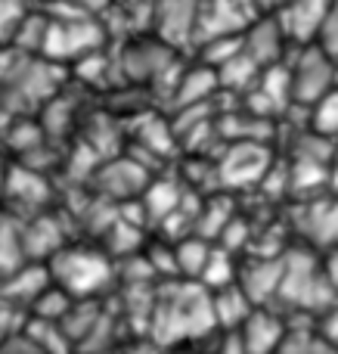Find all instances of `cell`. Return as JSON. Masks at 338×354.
I'll return each instance as SVG.
<instances>
[{
	"label": "cell",
	"mask_w": 338,
	"mask_h": 354,
	"mask_svg": "<svg viewBox=\"0 0 338 354\" xmlns=\"http://www.w3.org/2000/svg\"><path fill=\"white\" fill-rule=\"evenodd\" d=\"M152 22L168 47H180L199 31V0H155Z\"/></svg>",
	"instance_id": "5"
},
{
	"label": "cell",
	"mask_w": 338,
	"mask_h": 354,
	"mask_svg": "<svg viewBox=\"0 0 338 354\" xmlns=\"http://www.w3.org/2000/svg\"><path fill=\"white\" fill-rule=\"evenodd\" d=\"M267 3H270V6H279V3H283V0H267Z\"/></svg>",
	"instance_id": "16"
},
{
	"label": "cell",
	"mask_w": 338,
	"mask_h": 354,
	"mask_svg": "<svg viewBox=\"0 0 338 354\" xmlns=\"http://www.w3.org/2000/svg\"><path fill=\"white\" fill-rule=\"evenodd\" d=\"M286 333H289V326H286L273 311H267V308L258 305L246 317V324L236 330V336H239L242 348L248 354H279Z\"/></svg>",
	"instance_id": "6"
},
{
	"label": "cell",
	"mask_w": 338,
	"mask_h": 354,
	"mask_svg": "<svg viewBox=\"0 0 338 354\" xmlns=\"http://www.w3.org/2000/svg\"><path fill=\"white\" fill-rule=\"evenodd\" d=\"M308 118H310L314 134L326 137V140L338 137V87H335V91H329L326 97H320L314 106H310Z\"/></svg>",
	"instance_id": "12"
},
{
	"label": "cell",
	"mask_w": 338,
	"mask_h": 354,
	"mask_svg": "<svg viewBox=\"0 0 338 354\" xmlns=\"http://www.w3.org/2000/svg\"><path fill=\"white\" fill-rule=\"evenodd\" d=\"M314 44H320V47L338 62V0H332L329 16H326V22H323V28H320V35H317Z\"/></svg>",
	"instance_id": "13"
},
{
	"label": "cell",
	"mask_w": 338,
	"mask_h": 354,
	"mask_svg": "<svg viewBox=\"0 0 338 354\" xmlns=\"http://www.w3.org/2000/svg\"><path fill=\"white\" fill-rule=\"evenodd\" d=\"M215 87H217V72L211 66H199V68H190V72L180 75L174 93H177L180 106H199Z\"/></svg>",
	"instance_id": "10"
},
{
	"label": "cell",
	"mask_w": 338,
	"mask_h": 354,
	"mask_svg": "<svg viewBox=\"0 0 338 354\" xmlns=\"http://www.w3.org/2000/svg\"><path fill=\"white\" fill-rule=\"evenodd\" d=\"M267 171V153L261 149V143L242 140L227 153V159L221 162V177H227L230 183H248L261 180Z\"/></svg>",
	"instance_id": "7"
},
{
	"label": "cell",
	"mask_w": 338,
	"mask_h": 354,
	"mask_svg": "<svg viewBox=\"0 0 338 354\" xmlns=\"http://www.w3.org/2000/svg\"><path fill=\"white\" fill-rule=\"evenodd\" d=\"M99 28L90 22V19H62V22H50L47 25V37H43V50L47 56H56V59H66V56H90L97 50L99 41Z\"/></svg>",
	"instance_id": "3"
},
{
	"label": "cell",
	"mask_w": 338,
	"mask_h": 354,
	"mask_svg": "<svg viewBox=\"0 0 338 354\" xmlns=\"http://www.w3.org/2000/svg\"><path fill=\"white\" fill-rule=\"evenodd\" d=\"M295 50H298L295 59L289 62L292 103L310 109L317 100L338 87V62L320 44H304V47H295Z\"/></svg>",
	"instance_id": "1"
},
{
	"label": "cell",
	"mask_w": 338,
	"mask_h": 354,
	"mask_svg": "<svg viewBox=\"0 0 338 354\" xmlns=\"http://www.w3.org/2000/svg\"><path fill=\"white\" fill-rule=\"evenodd\" d=\"M174 47H168L165 41L161 44H134L124 53V68H128L134 78H159L168 66L174 62Z\"/></svg>",
	"instance_id": "8"
},
{
	"label": "cell",
	"mask_w": 338,
	"mask_h": 354,
	"mask_svg": "<svg viewBox=\"0 0 338 354\" xmlns=\"http://www.w3.org/2000/svg\"><path fill=\"white\" fill-rule=\"evenodd\" d=\"M323 270H326V277H329V283H332V289L338 292V245H335V252L323 261Z\"/></svg>",
	"instance_id": "15"
},
{
	"label": "cell",
	"mask_w": 338,
	"mask_h": 354,
	"mask_svg": "<svg viewBox=\"0 0 338 354\" xmlns=\"http://www.w3.org/2000/svg\"><path fill=\"white\" fill-rule=\"evenodd\" d=\"M329 6H332V0H283L277 6V19L289 44H295V47L314 44L329 16Z\"/></svg>",
	"instance_id": "2"
},
{
	"label": "cell",
	"mask_w": 338,
	"mask_h": 354,
	"mask_svg": "<svg viewBox=\"0 0 338 354\" xmlns=\"http://www.w3.org/2000/svg\"><path fill=\"white\" fill-rule=\"evenodd\" d=\"M320 333L332 345H338V305H332L326 314H320Z\"/></svg>",
	"instance_id": "14"
},
{
	"label": "cell",
	"mask_w": 338,
	"mask_h": 354,
	"mask_svg": "<svg viewBox=\"0 0 338 354\" xmlns=\"http://www.w3.org/2000/svg\"><path fill=\"white\" fill-rule=\"evenodd\" d=\"M286 44H289V37H286L277 12H273V16L252 19V22L246 25V31H242V50H246L261 68H270V66H277V62H283Z\"/></svg>",
	"instance_id": "4"
},
{
	"label": "cell",
	"mask_w": 338,
	"mask_h": 354,
	"mask_svg": "<svg viewBox=\"0 0 338 354\" xmlns=\"http://www.w3.org/2000/svg\"><path fill=\"white\" fill-rule=\"evenodd\" d=\"M279 354H338V345L329 342L320 330H289Z\"/></svg>",
	"instance_id": "11"
},
{
	"label": "cell",
	"mask_w": 338,
	"mask_h": 354,
	"mask_svg": "<svg viewBox=\"0 0 338 354\" xmlns=\"http://www.w3.org/2000/svg\"><path fill=\"white\" fill-rule=\"evenodd\" d=\"M215 72H217V84L221 87H230V91H248V87L258 84V78H261L264 68H261L246 50H239L233 59H227L223 66H217Z\"/></svg>",
	"instance_id": "9"
}]
</instances>
